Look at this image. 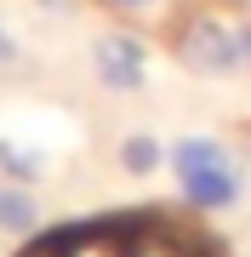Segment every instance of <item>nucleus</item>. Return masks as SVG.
I'll use <instances>...</instances> for the list:
<instances>
[{
	"mask_svg": "<svg viewBox=\"0 0 251 257\" xmlns=\"http://www.w3.org/2000/svg\"><path fill=\"white\" fill-rule=\"evenodd\" d=\"M183 183V200L194 211H223L240 200V166H211V172H188L177 177Z\"/></svg>",
	"mask_w": 251,
	"mask_h": 257,
	"instance_id": "7ed1b4c3",
	"label": "nucleus"
},
{
	"mask_svg": "<svg viewBox=\"0 0 251 257\" xmlns=\"http://www.w3.org/2000/svg\"><path fill=\"white\" fill-rule=\"evenodd\" d=\"M92 69L103 86H114V92H137L143 80H149V52H143L137 35H97L92 40Z\"/></svg>",
	"mask_w": 251,
	"mask_h": 257,
	"instance_id": "f03ea898",
	"label": "nucleus"
},
{
	"mask_svg": "<svg viewBox=\"0 0 251 257\" xmlns=\"http://www.w3.org/2000/svg\"><path fill=\"white\" fill-rule=\"evenodd\" d=\"M0 177H12V183H35V177H46V149L23 143V138H0Z\"/></svg>",
	"mask_w": 251,
	"mask_h": 257,
	"instance_id": "39448f33",
	"label": "nucleus"
},
{
	"mask_svg": "<svg viewBox=\"0 0 251 257\" xmlns=\"http://www.w3.org/2000/svg\"><path fill=\"white\" fill-rule=\"evenodd\" d=\"M177 63L188 74H205V80H223V74L240 69V46H234V29L217 23V18H188L171 40Z\"/></svg>",
	"mask_w": 251,
	"mask_h": 257,
	"instance_id": "f257e3e1",
	"label": "nucleus"
},
{
	"mask_svg": "<svg viewBox=\"0 0 251 257\" xmlns=\"http://www.w3.org/2000/svg\"><path fill=\"white\" fill-rule=\"evenodd\" d=\"M35 6H46V12H57V18H69V12H80V0H35Z\"/></svg>",
	"mask_w": 251,
	"mask_h": 257,
	"instance_id": "9d476101",
	"label": "nucleus"
},
{
	"mask_svg": "<svg viewBox=\"0 0 251 257\" xmlns=\"http://www.w3.org/2000/svg\"><path fill=\"white\" fill-rule=\"evenodd\" d=\"M35 223H40V206L29 200L12 177H0V229H6V234H29Z\"/></svg>",
	"mask_w": 251,
	"mask_h": 257,
	"instance_id": "423d86ee",
	"label": "nucleus"
},
{
	"mask_svg": "<svg viewBox=\"0 0 251 257\" xmlns=\"http://www.w3.org/2000/svg\"><path fill=\"white\" fill-rule=\"evenodd\" d=\"M166 155H171V172H177V177H188V172H211V166H234V155H228L217 138H177Z\"/></svg>",
	"mask_w": 251,
	"mask_h": 257,
	"instance_id": "20e7f679",
	"label": "nucleus"
},
{
	"mask_svg": "<svg viewBox=\"0 0 251 257\" xmlns=\"http://www.w3.org/2000/svg\"><path fill=\"white\" fill-rule=\"evenodd\" d=\"M114 12H143V6H160V0H109Z\"/></svg>",
	"mask_w": 251,
	"mask_h": 257,
	"instance_id": "9b49d317",
	"label": "nucleus"
},
{
	"mask_svg": "<svg viewBox=\"0 0 251 257\" xmlns=\"http://www.w3.org/2000/svg\"><path fill=\"white\" fill-rule=\"evenodd\" d=\"M160 160H166L160 138H149V132H131V138H120V166H126L131 177H149Z\"/></svg>",
	"mask_w": 251,
	"mask_h": 257,
	"instance_id": "0eeeda50",
	"label": "nucleus"
},
{
	"mask_svg": "<svg viewBox=\"0 0 251 257\" xmlns=\"http://www.w3.org/2000/svg\"><path fill=\"white\" fill-rule=\"evenodd\" d=\"M6 63H18V40H12L6 29H0V69H6Z\"/></svg>",
	"mask_w": 251,
	"mask_h": 257,
	"instance_id": "1a4fd4ad",
	"label": "nucleus"
},
{
	"mask_svg": "<svg viewBox=\"0 0 251 257\" xmlns=\"http://www.w3.org/2000/svg\"><path fill=\"white\" fill-rule=\"evenodd\" d=\"M234 46H240V69H251V23L234 29Z\"/></svg>",
	"mask_w": 251,
	"mask_h": 257,
	"instance_id": "6e6552de",
	"label": "nucleus"
}]
</instances>
